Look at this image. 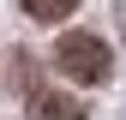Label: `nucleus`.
Instances as JSON below:
<instances>
[{"label": "nucleus", "mask_w": 126, "mask_h": 120, "mask_svg": "<svg viewBox=\"0 0 126 120\" xmlns=\"http://www.w3.org/2000/svg\"><path fill=\"white\" fill-rule=\"evenodd\" d=\"M24 114L30 120H90V108L78 96H66V90H54V84H36V90H24Z\"/></svg>", "instance_id": "f03ea898"}, {"label": "nucleus", "mask_w": 126, "mask_h": 120, "mask_svg": "<svg viewBox=\"0 0 126 120\" xmlns=\"http://www.w3.org/2000/svg\"><path fill=\"white\" fill-rule=\"evenodd\" d=\"M54 66L72 84H108L114 78V48H108L96 30H72V36L54 42Z\"/></svg>", "instance_id": "f257e3e1"}, {"label": "nucleus", "mask_w": 126, "mask_h": 120, "mask_svg": "<svg viewBox=\"0 0 126 120\" xmlns=\"http://www.w3.org/2000/svg\"><path fill=\"white\" fill-rule=\"evenodd\" d=\"M120 24H126V0H120Z\"/></svg>", "instance_id": "20e7f679"}, {"label": "nucleus", "mask_w": 126, "mask_h": 120, "mask_svg": "<svg viewBox=\"0 0 126 120\" xmlns=\"http://www.w3.org/2000/svg\"><path fill=\"white\" fill-rule=\"evenodd\" d=\"M18 6H24L36 24H60V18H72V12H78V0H18Z\"/></svg>", "instance_id": "7ed1b4c3"}]
</instances>
